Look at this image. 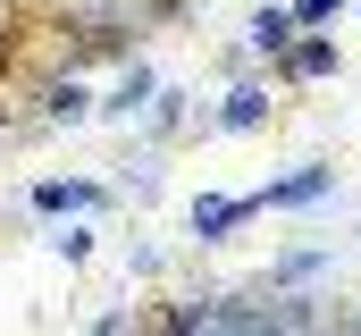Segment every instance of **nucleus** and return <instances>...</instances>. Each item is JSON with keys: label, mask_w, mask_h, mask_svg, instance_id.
Listing matches in <instances>:
<instances>
[{"label": "nucleus", "mask_w": 361, "mask_h": 336, "mask_svg": "<svg viewBox=\"0 0 361 336\" xmlns=\"http://www.w3.org/2000/svg\"><path fill=\"white\" fill-rule=\"evenodd\" d=\"M152 8H177V0H152Z\"/></svg>", "instance_id": "obj_2"}, {"label": "nucleus", "mask_w": 361, "mask_h": 336, "mask_svg": "<svg viewBox=\"0 0 361 336\" xmlns=\"http://www.w3.org/2000/svg\"><path fill=\"white\" fill-rule=\"evenodd\" d=\"M135 336H185V303H152V311L135 320Z\"/></svg>", "instance_id": "obj_1"}]
</instances>
